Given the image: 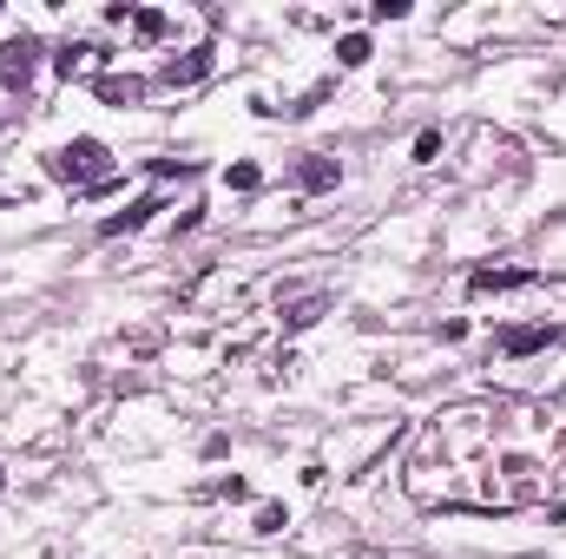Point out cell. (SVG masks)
I'll return each mask as SVG.
<instances>
[{
	"instance_id": "cell-1",
	"label": "cell",
	"mask_w": 566,
	"mask_h": 559,
	"mask_svg": "<svg viewBox=\"0 0 566 559\" xmlns=\"http://www.w3.org/2000/svg\"><path fill=\"white\" fill-rule=\"evenodd\" d=\"M33 165L46 171L53 191H66V198H93V191H106V184L126 178V145H113L106 133H60L53 145L33 151Z\"/></svg>"
},
{
	"instance_id": "cell-2",
	"label": "cell",
	"mask_w": 566,
	"mask_h": 559,
	"mask_svg": "<svg viewBox=\"0 0 566 559\" xmlns=\"http://www.w3.org/2000/svg\"><path fill=\"white\" fill-rule=\"evenodd\" d=\"M53 86V33H40L27 13L13 33H0V113H33Z\"/></svg>"
},
{
	"instance_id": "cell-3",
	"label": "cell",
	"mask_w": 566,
	"mask_h": 559,
	"mask_svg": "<svg viewBox=\"0 0 566 559\" xmlns=\"http://www.w3.org/2000/svg\"><path fill=\"white\" fill-rule=\"evenodd\" d=\"M402 441V421L396 415H369V421H336V434H323V461H329V474L336 481H356V474H369L376 461H389V447Z\"/></svg>"
},
{
	"instance_id": "cell-4",
	"label": "cell",
	"mask_w": 566,
	"mask_h": 559,
	"mask_svg": "<svg viewBox=\"0 0 566 559\" xmlns=\"http://www.w3.org/2000/svg\"><path fill=\"white\" fill-rule=\"evenodd\" d=\"M238 53H244V46H224V40H211V46H185V53H171V60H158V66H151V86H158V99L205 93V86H218V80H224V66H231Z\"/></svg>"
},
{
	"instance_id": "cell-5",
	"label": "cell",
	"mask_w": 566,
	"mask_h": 559,
	"mask_svg": "<svg viewBox=\"0 0 566 559\" xmlns=\"http://www.w3.org/2000/svg\"><path fill=\"white\" fill-rule=\"evenodd\" d=\"M461 165V184H488V178H521L527 171V151L514 133H494V126H474V133H461V151H454Z\"/></svg>"
},
{
	"instance_id": "cell-6",
	"label": "cell",
	"mask_w": 566,
	"mask_h": 559,
	"mask_svg": "<svg viewBox=\"0 0 566 559\" xmlns=\"http://www.w3.org/2000/svg\"><path fill=\"white\" fill-rule=\"evenodd\" d=\"M494 362H507V369H527V362H547V356H560L566 349V323L560 316H507L501 329H494Z\"/></svg>"
},
{
	"instance_id": "cell-7",
	"label": "cell",
	"mask_w": 566,
	"mask_h": 559,
	"mask_svg": "<svg viewBox=\"0 0 566 559\" xmlns=\"http://www.w3.org/2000/svg\"><path fill=\"white\" fill-rule=\"evenodd\" d=\"M343 184H349V158H343L336 145H303V151L283 158V191L303 198V204H323V198H336Z\"/></svg>"
},
{
	"instance_id": "cell-8",
	"label": "cell",
	"mask_w": 566,
	"mask_h": 559,
	"mask_svg": "<svg viewBox=\"0 0 566 559\" xmlns=\"http://www.w3.org/2000/svg\"><path fill=\"white\" fill-rule=\"evenodd\" d=\"M86 99H93V106H106V113H119V119H145V113L158 106V86H151V66H139V60H126V66H113V73H99V80L86 86Z\"/></svg>"
},
{
	"instance_id": "cell-9",
	"label": "cell",
	"mask_w": 566,
	"mask_h": 559,
	"mask_svg": "<svg viewBox=\"0 0 566 559\" xmlns=\"http://www.w3.org/2000/svg\"><path fill=\"white\" fill-rule=\"evenodd\" d=\"M171 204H178V191L145 184V191H133L113 218H93V244H119V238H145V231H158V224L171 218Z\"/></svg>"
},
{
	"instance_id": "cell-10",
	"label": "cell",
	"mask_w": 566,
	"mask_h": 559,
	"mask_svg": "<svg viewBox=\"0 0 566 559\" xmlns=\"http://www.w3.org/2000/svg\"><path fill=\"white\" fill-rule=\"evenodd\" d=\"M534 289H547V264H494V257H481V264H468L461 271V296H534Z\"/></svg>"
},
{
	"instance_id": "cell-11",
	"label": "cell",
	"mask_w": 566,
	"mask_h": 559,
	"mask_svg": "<svg viewBox=\"0 0 566 559\" xmlns=\"http://www.w3.org/2000/svg\"><path fill=\"white\" fill-rule=\"evenodd\" d=\"M376 60H382V40H376L369 27H336V33L323 40V66H329L336 80H363V73H376Z\"/></svg>"
},
{
	"instance_id": "cell-12",
	"label": "cell",
	"mask_w": 566,
	"mask_h": 559,
	"mask_svg": "<svg viewBox=\"0 0 566 559\" xmlns=\"http://www.w3.org/2000/svg\"><path fill=\"white\" fill-rule=\"evenodd\" d=\"M296 540V507L283 500V494H264L258 507H244V534H238V547H290Z\"/></svg>"
},
{
	"instance_id": "cell-13",
	"label": "cell",
	"mask_w": 566,
	"mask_h": 559,
	"mask_svg": "<svg viewBox=\"0 0 566 559\" xmlns=\"http://www.w3.org/2000/svg\"><path fill=\"white\" fill-rule=\"evenodd\" d=\"M211 184L224 198H264L271 191V158L264 151H231V158L211 165Z\"/></svg>"
},
{
	"instance_id": "cell-14",
	"label": "cell",
	"mask_w": 566,
	"mask_h": 559,
	"mask_svg": "<svg viewBox=\"0 0 566 559\" xmlns=\"http://www.w3.org/2000/svg\"><path fill=\"white\" fill-rule=\"evenodd\" d=\"M454 151H461V126L428 119V126H416V139H409V171H441V165H454Z\"/></svg>"
},
{
	"instance_id": "cell-15",
	"label": "cell",
	"mask_w": 566,
	"mask_h": 559,
	"mask_svg": "<svg viewBox=\"0 0 566 559\" xmlns=\"http://www.w3.org/2000/svg\"><path fill=\"white\" fill-rule=\"evenodd\" d=\"M198 231H211V191H185V204H171V218L158 224L165 244H191Z\"/></svg>"
},
{
	"instance_id": "cell-16",
	"label": "cell",
	"mask_w": 566,
	"mask_h": 559,
	"mask_svg": "<svg viewBox=\"0 0 566 559\" xmlns=\"http://www.w3.org/2000/svg\"><path fill=\"white\" fill-rule=\"evenodd\" d=\"M205 500H211V507H258L264 494H258V481H251V474H238V467H231V474H211V481H205Z\"/></svg>"
},
{
	"instance_id": "cell-17",
	"label": "cell",
	"mask_w": 566,
	"mask_h": 559,
	"mask_svg": "<svg viewBox=\"0 0 566 559\" xmlns=\"http://www.w3.org/2000/svg\"><path fill=\"white\" fill-rule=\"evenodd\" d=\"M356 13H363L369 33H376V27H416V20H422L416 0H369V7H356Z\"/></svg>"
},
{
	"instance_id": "cell-18",
	"label": "cell",
	"mask_w": 566,
	"mask_h": 559,
	"mask_svg": "<svg viewBox=\"0 0 566 559\" xmlns=\"http://www.w3.org/2000/svg\"><path fill=\"white\" fill-rule=\"evenodd\" d=\"M474 336H481V323H474V316H441V323L428 329V342H434V349H468Z\"/></svg>"
},
{
	"instance_id": "cell-19",
	"label": "cell",
	"mask_w": 566,
	"mask_h": 559,
	"mask_svg": "<svg viewBox=\"0 0 566 559\" xmlns=\"http://www.w3.org/2000/svg\"><path fill=\"white\" fill-rule=\"evenodd\" d=\"M191 454H198V467H224V461L238 454V434H231V428H205Z\"/></svg>"
},
{
	"instance_id": "cell-20",
	"label": "cell",
	"mask_w": 566,
	"mask_h": 559,
	"mask_svg": "<svg viewBox=\"0 0 566 559\" xmlns=\"http://www.w3.org/2000/svg\"><path fill=\"white\" fill-rule=\"evenodd\" d=\"M323 487H329V461H323V454H310V461L296 467V494H323Z\"/></svg>"
},
{
	"instance_id": "cell-21",
	"label": "cell",
	"mask_w": 566,
	"mask_h": 559,
	"mask_svg": "<svg viewBox=\"0 0 566 559\" xmlns=\"http://www.w3.org/2000/svg\"><path fill=\"white\" fill-rule=\"evenodd\" d=\"M13 20H20V13H13V7L0 0V33H13Z\"/></svg>"
},
{
	"instance_id": "cell-22",
	"label": "cell",
	"mask_w": 566,
	"mask_h": 559,
	"mask_svg": "<svg viewBox=\"0 0 566 559\" xmlns=\"http://www.w3.org/2000/svg\"><path fill=\"white\" fill-rule=\"evenodd\" d=\"M7 487H13V467H0V500H7Z\"/></svg>"
}]
</instances>
